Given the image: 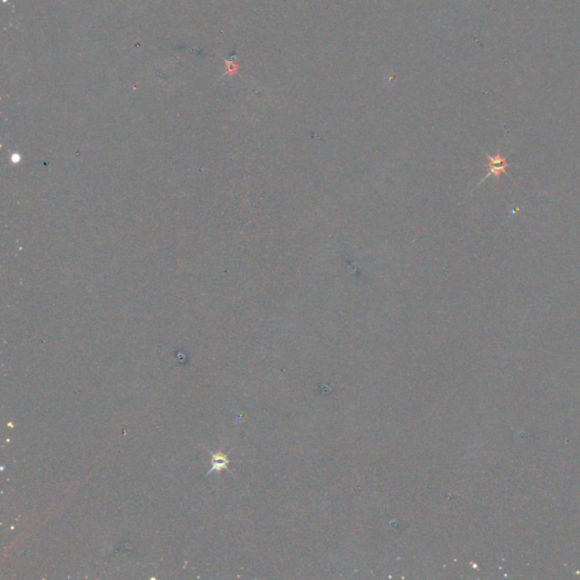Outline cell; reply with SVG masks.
Masks as SVG:
<instances>
[{
  "label": "cell",
  "mask_w": 580,
  "mask_h": 580,
  "mask_svg": "<svg viewBox=\"0 0 580 580\" xmlns=\"http://www.w3.org/2000/svg\"><path fill=\"white\" fill-rule=\"evenodd\" d=\"M487 158H488V163H487L488 173L485 178H488L490 176H494L496 179H499V177H500L502 174L507 173L509 164L507 163L506 158H503L500 153L495 154L494 157H492V155H487Z\"/></svg>",
  "instance_id": "6da1fadb"
}]
</instances>
